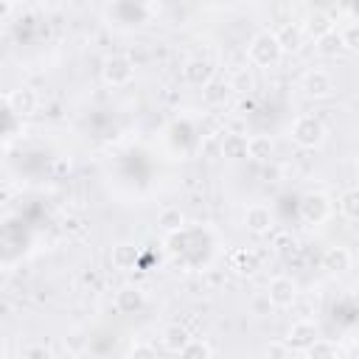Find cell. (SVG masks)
Listing matches in <instances>:
<instances>
[{
  "label": "cell",
  "instance_id": "obj_18",
  "mask_svg": "<svg viewBox=\"0 0 359 359\" xmlns=\"http://www.w3.org/2000/svg\"><path fill=\"white\" fill-rule=\"evenodd\" d=\"M272 151H275L272 137H266V135H252V137H247V157H250V160L266 163V160L272 157Z\"/></svg>",
  "mask_w": 359,
  "mask_h": 359
},
{
  "label": "cell",
  "instance_id": "obj_3",
  "mask_svg": "<svg viewBox=\"0 0 359 359\" xmlns=\"http://www.w3.org/2000/svg\"><path fill=\"white\" fill-rule=\"evenodd\" d=\"M135 67L137 65L126 53H112L101 65V79H104L107 87H126L135 79Z\"/></svg>",
  "mask_w": 359,
  "mask_h": 359
},
{
  "label": "cell",
  "instance_id": "obj_32",
  "mask_svg": "<svg viewBox=\"0 0 359 359\" xmlns=\"http://www.w3.org/2000/svg\"><path fill=\"white\" fill-rule=\"evenodd\" d=\"M356 177H359V163H356Z\"/></svg>",
  "mask_w": 359,
  "mask_h": 359
},
{
  "label": "cell",
  "instance_id": "obj_30",
  "mask_svg": "<svg viewBox=\"0 0 359 359\" xmlns=\"http://www.w3.org/2000/svg\"><path fill=\"white\" fill-rule=\"evenodd\" d=\"M266 356H289L292 353V348L286 345V342H272V345H266V351H264Z\"/></svg>",
  "mask_w": 359,
  "mask_h": 359
},
{
  "label": "cell",
  "instance_id": "obj_17",
  "mask_svg": "<svg viewBox=\"0 0 359 359\" xmlns=\"http://www.w3.org/2000/svg\"><path fill=\"white\" fill-rule=\"evenodd\" d=\"M222 157L244 160L247 157V137L241 132H224L222 135Z\"/></svg>",
  "mask_w": 359,
  "mask_h": 359
},
{
  "label": "cell",
  "instance_id": "obj_16",
  "mask_svg": "<svg viewBox=\"0 0 359 359\" xmlns=\"http://www.w3.org/2000/svg\"><path fill=\"white\" fill-rule=\"evenodd\" d=\"M188 339H191V334H188V328L180 325V323L165 325V328H163V337H160V342H163V348H165L168 353H180V351L188 345Z\"/></svg>",
  "mask_w": 359,
  "mask_h": 359
},
{
  "label": "cell",
  "instance_id": "obj_1",
  "mask_svg": "<svg viewBox=\"0 0 359 359\" xmlns=\"http://www.w3.org/2000/svg\"><path fill=\"white\" fill-rule=\"evenodd\" d=\"M283 48L278 42L275 31H258L247 45V62L252 67H275L283 59Z\"/></svg>",
  "mask_w": 359,
  "mask_h": 359
},
{
  "label": "cell",
  "instance_id": "obj_23",
  "mask_svg": "<svg viewBox=\"0 0 359 359\" xmlns=\"http://www.w3.org/2000/svg\"><path fill=\"white\" fill-rule=\"evenodd\" d=\"M339 213L348 222H359V185L342 191V196H339Z\"/></svg>",
  "mask_w": 359,
  "mask_h": 359
},
{
  "label": "cell",
  "instance_id": "obj_10",
  "mask_svg": "<svg viewBox=\"0 0 359 359\" xmlns=\"http://www.w3.org/2000/svg\"><path fill=\"white\" fill-rule=\"evenodd\" d=\"M143 306H146V294L140 286L126 283L115 292V311L118 314H137V311H143Z\"/></svg>",
  "mask_w": 359,
  "mask_h": 359
},
{
  "label": "cell",
  "instance_id": "obj_7",
  "mask_svg": "<svg viewBox=\"0 0 359 359\" xmlns=\"http://www.w3.org/2000/svg\"><path fill=\"white\" fill-rule=\"evenodd\" d=\"M36 107H39V95H36V90H31L25 84L6 93V109L17 118H25V115L36 112Z\"/></svg>",
  "mask_w": 359,
  "mask_h": 359
},
{
  "label": "cell",
  "instance_id": "obj_13",
  "mask_svg": "<svg viewBox=\"0 0 359 359\" xmlns=\"http://www.w3.org/2000/svg\"><path fill=\"white\" fill-rule=\"evenodd\" d=\"M303 31L309 39H323L328 34H334V17L328 11H311L306 20H303Z\"/></svg>",
  "mask_w": 359,
  "mask_h": 359
},
{
  "label": "cell",
  "instance_id": "obj_4",
  "mask_svg": "<svg viewBox=\"0 0 359 359\" xmlns=\"http://www.w3.org/2000/svg\"><path fill=\"white\" fill-rule=\"evenodd\" d=\"M297 210H300V219L306 224H325L331 219V213H334V202L323 191H311V194H306L300 199Z\"/></svg>",
  "mask_w": 359,
  "mask_h": 359
},
{
  "label": "cell",
  "instance_id": "obj_12",
  "mask_svg": "<svg viewBox=\"0 0 359 359\" xmlns=\"http://www.w3.org/2000/svg\"><path fill=\"white\" fill-rule=\"evenodd\" d=\"M244 227L252 236H266L272 230V210L266 205H250L244 210Z\"/></svg>",
  "mask_w": 359,
  "mask_h": 359
},
{
  "label": "cell",
  "instance_id": "obj_11",
  "mask_svg": "<svg viewBox=\"0 0 359 359\" xmlns=\"http://www.w3.org/2000/svg\"><path fill=\"white\" fill-rule=\"evenodd\" d=\"M351 250L348 247H325L323 258H320V266L328 272V275H345L351 269Z\"/></svg>",
  "mask_w": 359,
  "mask_h": 359
},
{
  "label": "cell",
  "instance_id": "obj_5",
  "mask_svg": "<svg viewBox=\"0 0 359 359\" xmlns=\"http://www.w3.org/2000/svg\"><path fill=\"white\" fill-rule=\"evenodd\" d=\"M266 300L272 309H289L297 300V280L289 275H275L266 283Z\"/></svg>",
  "mask_w": 359,
  "mask_h": 359
},
{
  "label": "cell",
  "instance_id": "obj_15",
  "mask_svg": "<svg viewBox=\"0 0 359 359\" xmlns=\"http://www.w3.org/2000/svg\"><path fill=\"white\" fill-rule=\"evenodd\" d=\"M275 34H278V42H280L283 53H297V50L303 48V39H306L303 25H297V22H283Z\"/></svg>",
  "mask_w": 359,
  "mask_h": 359
},
{
  "label": "cell",
  "instance_id": "obj_25",
  "mask_svg": "<svg viewBox=\"0 0 359 359\" xmlns=\"http://www.w3.org/2000/svg\"><path fill=\"white\" fill-rule=\"evenodd\" d=\"M180 356H185V359H210V356H213V345H208L205 339L191 337L188 345L180 351Z\"/></svg>",
  "mask_w": 359,
  "mask_h": 359
},
{
  "label": "cell",
  "instance_id": "obj_26",
  "mask_svg": "<svg viewBox=\"0 0 359 359\" xmlns=\"http://www.w3.org/2000/svg\"><path fill=\"white\" fill-rule=\"evenodd\" d=\"M339 36H342V50L359 53V22H351V25H345V31H342Z\"/></svg>",
  "mask_w": 359,
  "mask_h": 359
},
{
  "label": "cell",
  "instance_id": "obj_8",
  "mask_svg": "<svg viewBox=\"0 0 359 359\" xmlns=\"http://www.w3.org/2000/svg\"><path fill=\"white\" fill-rule=\"evenodd\" d=\"M182 81L188 84V87H205L213 76H216V67L208 62V59H202V56H194V59H188L185 65H182Z\"/></svg>",
  "mask_w": 359,
  "mask_h": 359
},
{
  "label": "cell",
  "instance_id": "obj_27",
  "mask_svg": "<svg viewBox=\"0 0 359 359\" xmlns=\"http://www.w3.org/2000/svg\"><path fill=\"white\" fill-rule=\"evenodd\" d=\"M337 50H342V36L328 34V36L317 39V53H323V56H334Z\"/></svg>",
  "mask_w": 359,
  "mask_h": 359
},
{
  "label": "cell",
  "instance_id": "obj_31",
  "mask_svg": "<svg viewBox=\"0 0 359 359\" xmlns=\"http://www.w3.org/2000/svg\"><path fill=\"white\" fill-rule=\"evenodd\" d=\"M65 233H81V222L76 219V216H65Z\"/></svg>",
  "mask_w": 359,
  "mask_h": 359
},
{
  "label": "cell",
  "instance_id": "obj_9",
  "mask_svg": "<svg viewBox=\"0 0 359 359\" xmlns=\"http://www.w3.org/2000/svg\"><path fill=\"white\" fill-rule=\"evenodd\" d=\"M320 337V328H317V323L314 320H297V323H292V328H289V334H286V345L292 348V351H306L314 339Z\"/></svg>",
  "mask_w": 359,
  "mask_h": 359
},
{
  "label": "cell",
  "instance_id": "obj_20",
  "mask_svg": "<svg viewBox=\"0 0 359 359\" xmlns=\"http://www.w3.org/2000/svg\"><path fill=\"white\" fill-rule=\"evenodd\" d=\"M233 93V87H230V81H224V79H210L205 87H202V101L205 104H210V107H216V104H224V98Z\"/></svg>",
  "mask_w": 359,
  "mask_h": 359
},
{
  "label": "cell",
  "instance_id": "obj_6",
  "mask_svg": "<svg viewBox=\"0 0 359 359\" xmlns=\"http://www.w3.org/2000/svg\"><path fill=\"white\" fill-rule=\"evenodd\" d=\"M303 93L309 98H314V101H325V98H331L337 93V81H334V76L328 70L314 67V70H309L303 76Z\"/></svg>",
  "mask_w": 359,
  "mask_h": 359
},
{
  "label": "cell",
  "instance_id": "obj_28",
  "mask_svg": "<svg viewBox=\"0 0 359 359\" xmlns=\"http://www.w3.org/2000/svg\"><path fill=\"white\" fill-rule=\"evenodd\" d=\"M22 356H25V359H50L53 351H50L45 342H34V345L22 348Z\"/></svg>",
  "mask_w": 359,
  "mask_h": 359
},
{
  "label": "cell",
  "instance_id": "obj_2",
  "mask_svg": "<svg viewBox=\"0 0 359 359\" xmlns=\"http://www.w3.org/2000/svg\"><path fill=\"white\" fill-rule=\"evenodd\" d=\"M289 137H292L294 146L311 151V149H320L325 143L328 129H325V123L317 115H300V118H294V123L289 129Z\"/></svg>",
  "mask_w": 359,
  "mask_h": 359
},
{
  "label": "cell",
  "instance_id": "obj_21",
  "mask_svg": "<svg viewBox=\"0 0 359 359\" xmlns=\"http://www.w3.org/2000/svg\"><path fill=\"white\" fill-rule=\"evenodd\" d=\"M230 266L238 272V275H255L258 269H261V261H258V255L252 252V250H236L233 252V258H230Z\"/></svg>",
  "mask_w": 359,
  "mask_h": 359
},
{
  "label": "cell",
  "instance_id": "obj_29",
  "mask_svg": "<svg viewBox=\"0 0 359 359\" xmlns=\"http://www.w3.org/2000/svg\"><path fill=\"white\" fill-rule=\"evenodd\" d=\"M126 356H146V359H151V356H157V348L154 345H146V342H135L129 351H126Z\"/></svg>",
  "mask_w": 359,
  "mask_h": 359
},
{
  "label": "cell",
  "instance_id": "obj_22",
  "mask_svg": "<svg viewBox=\"0 0 359 359\" xmlns=\"http://www.w3.org/2000/svg\"><path fill=\"white\" fill-rule=\"evenodd\" d=\"M157 227H160L163 233L174 236V233H180V230L185 227V213H182L180 208H165V210L157 216Z\"/></svg>",
  "mask_w": 359,
  "mask_h": 359
},
{
  "label": "cell",
  "instance_id": "obj_19",
  "mask_svg": "<svg viewBox=\"0 0 359 359\" xmlns=\"http://www.w3.org/2000/svg\"><path fill=\"white\" fill-rule=\"evenodd\" d=\"M309 359H334V356H342V345L337 339H325V337H317L306 351H303Z\"/></svg>",
  "mask_w": 359,
  "mask_h": 359
},
{
  "label": "cell",
  "instance_id": "obj_24",
  "mask_svg": "<svg viewBox=\"0 0 359 359\" xmlns=\"http://www.w3.org/2000/svg\"><path fill=\"white\" fill-rule=\"evenodd\" d=\"M230 87H233V93H238V95H250V93L255 90V76H252V70H250V67H238V70L230 76Z\"/></svg>",
  "mask_w": 359,
  "mask_h": 359
},
{
  "label": "cell",
  "instance_id": "obj_14",
  "mask_svg": "<svg viewBox=\"0 0 359 359\" xmlns=\"http://www.w3.org/2000/svg\"><path fill=\"white\" fill-rule=\"evenodd\" d=\"M109 261H112V266L118 272H132L137 266V261H140V250L135 244H129V241H121V244L112 247Z\"/></svg>",
  "mask_w": 359,
  "mask_h": 359
}]
</instances>
